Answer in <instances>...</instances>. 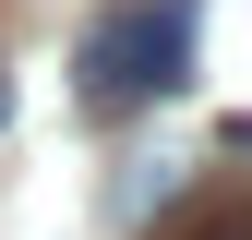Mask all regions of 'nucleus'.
<instances>
[{
  "mask_svg": "<svg viewBox=\"0 0 252 240\" xmlns=\"http://www.w3.org/2000/svg\"><path fill=\"white\" fill-rule=\"evenodd\" d=\"M192 84V0H132L84 36V96L132 108V96H180Z\"/></svg>",
  "mask_w": 252,
  "mask_h": 240,
  "instance_id": "f257e3e1",
  "label": "nucleus"
}]
</instances>
